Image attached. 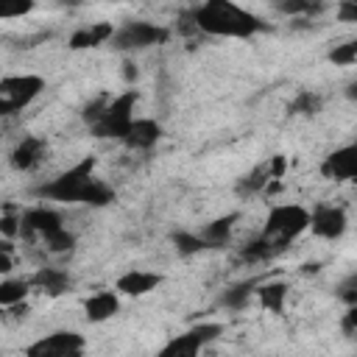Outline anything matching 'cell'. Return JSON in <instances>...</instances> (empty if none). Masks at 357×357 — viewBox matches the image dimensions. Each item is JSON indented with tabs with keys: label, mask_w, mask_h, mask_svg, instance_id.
Here are the masks:
<instances>
[{
	"label": "cell",
	"mask_w": 357,
	"mask_h": 357,
	"mask_svg": "<svg viewBox=\"0 0 357 357\" xmlns=\"http://www.w3.org/2000/svg\"><path fill=\"white\" fill-rule=\"evenodd\" d=\"M42 89H45V78L33 73L0 78V114L22 112L33 98H39Z\"/></svg>",
	"instance_id": "5"
},
{
	"label": "cell",
	"mask_w": 357,
	"mask_h": 357,
	"mask_svg": "<svg viewBox=\"0 0 357 357\" xmlns=\"http://www.w3.org/2000/svg\"><path fill=\"white\" fill-rule=\"evenodd\" d=\"M117 310H120V298H117V293H112V290H100V293L89 296L86 304H84L86 321H92V324H100V321L112 318Z\"/></svg>",
	"instance_id": "17"
},
{
	"label": "cell",
	"mask_w": 357,
	"mask_h": 357,
	"mask_svg": "<svg viewBox=\"0 0 357 357\" xmlns=\"http://www.w3.org/2000/svg\"><path fill=\"white\" fill-rule=\"evenodd\" d=\"M346 98L357 103V81H351V84H346Z\"/></svg>",
	"instance_id": "37"
},
{
	"label": "cell",
	"mask_w": 357,
	"mask_h": 357,
	"mask_svg": "<svg viewBox=\"0 0 357 357\" xmlns=\"http://www.w3.org/2000/svg\"><path fill=\"white\" fill-rule=\"evenodd\" d=\"M159 137H162V126L156 120H151V117H134V123H131L128 134L123 137V142L128 148H134V151H148V148H153L159 142Z\"/></svg>",
	"instance_id": "12"
},
{
	"label": "cell",
	"mask_w": 357,
	"mask_h": 357,
	"mask_svg": "<svg viewBox=\"0 0 357 357\" xmlns=\"http://www.w3.org/2000/svg\"><path fill=\"white\" fill-rule=\"evenodd\" d=\"M329 61L337 64V67H349V64H357V39H349L343 45H335L329 50Z\"/></svg>",
	"instance_id": "26"
},
{
	"label": "cell",
	"mask_w": 357,
	"mask_h": 357,
	"mask_svg": "<svg viewBox=\"0 0 357 357\" xmlns=\"http://www.w3.org/2000/svg\"><path fill=\"white\" fill-rule=\"evenodd\" d=\"M123 67H126V70H123V73H126V81H134V78H137V64H131V61H126Z\"/></svg>",
	"instance_id": "36"
},
{
	"label": "cell",
	"mask_w": 357,
	"mask_h": 357,
	"mask_svg": "<svg viewBox=\"0 0 357 357\" xmlns=\"http://www.w3.org/2000/svg\"><path fill=\"white\" fill-rule=\"evenodd\" d=\"M167 36H170L167 28L153 25V22L134 20V22H126L123 28L114 31V36H112V47H117V50H142V47L167 42Z\"/></svg>",
	"instance_id": "6"
},
{
	"label": "cell",
	"mask_w": 357,
	"mask_h": 357,
	"mask_svg": "<svg viewBox=\"0 0 357 357\" xmlns=\"http://www.w3.org/2000/svg\"><path fill=\"white\" fill-rule=\"evenodd\" d=\"M84 346L86 343L78 332L61 329V332H50L45 337H39L36 343H31L25 349V354L28 357H75V354L84 351Z\"/></svg>",
	"instance_id": "8"
},
{
	"label": "cell",
	"mask_w": 357,
	"mask_h": 357,
	"mask_svg": "<svg viewBox=\"0 0 357 357\" xmlns=\"http://www.w3.org/2000/svg\"><path fill=\"white\" fill-rule=\"evenodd\" d=\"M257 298L268 312L282 315L284 312V301H287V284L284 282H265V284L257 287Z\"/></svg>",
	"instance_id": "19"
},
{
	"label": "cell",
	"mask_w": 357,
	"mask_h": 357,
	"mask_svg": "<svg viewBox=\"0 0 357 357\" xmlns=\"http://www.w3.org/2000/svg\"><path fill=\"white\" fill-rule=\"evenodd\" d=\"M64 3H73V6H75V3H78V0H64Z\"/></svg>",
	"instance_id": "39"
},
{
	"label": "cell",
	"mask_w": 357,
	"mask_h": 357,
	"mask_svg": "<svg viewBox=\"0 0 357 357\" xmlns=\"http://www.w3.org/2000/svg\"><path fill=\"white\" fill-rule=\"evenodd\" d=\"M45 245H47L50 251H70V248L75 245V234H73V231H67V229L61 226L59 231H53V234H47V237H45Z\"/></svg>",
	"instance_id": "28"
},
{
	"label": "cell",
	"mask_w": 357,
	"mask_h": 357,
	"mask_svg": "<svg viewBox=\"0 0 357 357\" xmlns=\"http://www.w3.org/2000/svg\"><path fill=\"white\" fill-rule=\"evenodd\" d=\"M17 223H20V220H17V218H14V215L6 209V215L0 218V231H3L6 237H14L17 231H22V226H17Z\"/></svg>",
	"instance_id": "34"
},
{
	"label": "cell",
	"mask_w": 357,
	"mask_h": 357,
	"mask_svg": "<svg viewBox=\"0 0 357 357\" xmlns=\"http://www.w3.org/2000/svg\"><path fill=\"white\" fill-rule=\"evenodd\" d=\"M310 218H312V212H307L298 204H276L268 212L262 234L268 240H273L279 248H284L290 240H296L301 231L310 229Z\"/></svg>",
	"instance_id": "3"
},
{
	"label": "cell",
	"mask_w": 357,
	"mask_h": 357,
	"mask_svg": "<svg viewBox=\"0 0 357 357\" xmlns=\"http://www.w3.org/2000/svg\"><path fill=\"white\" fill-rule=\"evenodd\" d=\"M70 284H73V279L61 268H39L31 276V287H36V290H42L47 296H61V293L70 290Z\"/></svg>",
	"instance_id": "16"
},
{
	"label": "cell",
	"mask_w": 357,
	"mask_h": 357,
	"mask_svg": "<svg viewBox=\"0 0 357 357\" xmlns=\"http://www.w3.org/2000/svg\"><path fill=\"white\" fill-rule=\"evenodd\" d=\"M234 220H237V215H226V218H218V220L206 223V229H204L201 234H204V240L209 243V248H220V245L229 243Z\"/></svg>",
	"instance_id": "20"
},
{
	"label": "cell",
	"mask_w": 357,
	"mask_h": 357,
	"mask_svg": "<svg viewBox=\"0 0 357 357\" xmlns=\"http://www.w3.org/2000/svg\"><path fill=\"white\" fill-rule=\"evenodd\" d=\"M257 293V282H237V284H231V287H226L223 290V296H220V304L223 307H229V310H243L248 301H251V296Z\"/></svg>",
	"instance_id": "21"
},
{
	"label": "cell",
	"mask_w": 357,
	"mask_h": 357,
	"mask_svg": "<svg viewBox=\"0 0 357 357\" xmlns=\"http://www.w3.org/2000/svg\"><path fill=\"white\" fill-rule=\"evenodd\" d=\"M268 167H271V176H273V178H282V173H284L287 162H284V156H273V159L268 162Z\"/></svg>",
	"instance_id": "35"
},
{
	"label": "cell",
	"mask_w": 357,
	"mask_h": 357,
	"mask_svg": "<svg viewBox=\"0 0 357 357\" xmlns=\"http://www.w3.org/2000/svg\"><path fill=\"white\" fill-rule=\"evenodd\" d=\"M162 284V273H153V271H128L117 279V290L126 293V296H145L151 290H156Z\"/></svg>",
	"instance_id": "13"
},
{
	"label": "cell",
	"mask_w": 357,
	"mask_h": 357,
	"mask_svg": "<svg viewBox=\"0 0 357 357\" xmlns=\"http://www.w3.org/2000/svg\"><path fill=\"white\" fill-rule=\"evenodd\" d=\"M220 332H223L220 324H195V326H190L187 332L176 335L170 343H165L159 354H162V357H195V354H198L206 343H212Z\"/></svg>",
	"instance_id": "7"
},
{
	"label": "cell",
	"mask_w": 357,
	"mask_h": 357,
	"mask_svg": "<svg viewBox=\"0 0 357 357\" xmlns=\"http://www.w3.org/2000/svg\"><path fill=\"white\" fill-rule=\"evenodd\" d=\"M134 103H137V92H134V89H128V92L112 98V100L106 103L103 114L89 126L92 134L100 137V139H106V137L123 139V137L128 134L131 123H134Z\"/></svg>",
	"instance_id": "4"
},
{
	"label": "cell",
	"mask_w": 357,
	"mask_h": 357,
	"mask_svg": "<svg viewBox=\"0 0 357 357\" xmlns=\"http://www.w3.org/2000/svg\"><path fill=\"white\" fill-rule=\"evenodd\" d=\"M321 173L335 181H357V142L332 151L321 162Z\"/></svg>",
	"instance_id": "9"
},
{
	"label": "cell",
	"mask_w": 357,
	"mask_h": 357,
	"mask_svg": "<svg viewBox=\"0 0 357 357\" xmlns=\"http://www.w3.org/2000/svg\"><path fill=\"white\" fill-rule=\"evenodd\" d=\"M318 268H321V265H318V262H307V265H304V273H315V271H318Z\"/></svg>",
	"instance_id": "38"
},
{
	"label": "cell",
	"mask_w": 357,
	"mask_h": 357,
	"mask_svg": "<svg viewBox=\"0 0 357 357\" xmlns=\"http://www.w3.org/2000/svg\"><path fill=\"white\" fill-rule=\"evenodd\" d=\"M173 245L184 257H192V254H201L204 248H209L204 234H192V231H173Z\"/></svg>",
	"instance_id": "25"
},
{
	"label": "cell",
	"mask_w": 357,
	"mask_h": 357,
	"mask_svg": "<svg viewBox=\"0 0 357 357\" xmlns=\"http://www.w3.org/2000/svg\"><path fill=\"white\" fill-rule=\"evenodd\" d=\"M114 25L112 22H95L89 28H78L73 36H70V47L73 50H86V47H98V45H106L112 42L114 36Z\"/></svg>",
	"instance_id": "15"
},
{
	"label": "cell",
	"mask_w": 357,
	"mask_h": 357,
	"mask_svg": "<svg viewBox=\"0 0 357 357\" xmlns=\"http://www.w3.org/2000/svg\"><path fill=\"white\" fill-rule=\"evenodd\" d=\"M45 151H47L45 139H39V137H22L17 142V148L11 151V165L17 170H31V167H36L42 162Z\"/></svg>",
	"instance_id": "14"
},
{
	"label": "cell",
	"mask_w": 357,
	"mask_h": 357,
	"mask_svg": "<svg viewBox=\"0 0 357 357\" xmlns=\"http://www.w3.org/2000/svg\"><path fill=\"white\" fill-rule=\"evenodd\" d=\"M276 251H282L273 240H268L265 234H259V237H254L251 243H245V248L240 251V259H245V262H265V259H271Z\"/></svg>",
	"instance_id": "22"
},
{
	"label": "cell",
	"mask_w": 357,
	"mask_h": 357,
	"mask_svg": "<svg viewBox=\"0 0 357 357\" xmlns=\"http://www.w3.org/2000/svg\"><path fill=\"white\" fill-rule=\"evenodd\" d=\"M340 329H343L346 335H354V332H357V304H349V310H346L343 318H340Z\"/></svg>",
	"instance_id": "33"
},
{
	"label": "cell",
	"mask_w": 357,
	"mask_h": 357,
	"mask_svg": "<svg viewBox=\"0 0 357 357\" xmlns=\"http://www.w3.org/2000/svg\"><path fill=\"white\" fill-rule=\"evenodd\" d=\"M282 14H312L321 8V0H273Z\"/></svg>",
	"instance_id": "27"
},
{
	"label": "cell",
	"mask_w": 357,
	"mask_h": 357,
	"mask_svg": "<svg viewBox=\"0 0 357 357\" xmlns=\"http://www.w3.org/2000/svg\"><path fill=\"white\" fill-rule=\"evenodd\" d=\"M192 22L201 33L229 36V39H248L265 28L259 17H254L251 11L240 8L231 0H204L192 11Z\"/></svg>",
	"instance_id": "2"
},
{
	"label": "cell",
	"mask_w": 357,
	"mask_h": 357,
	"mask_svg": "<svg viewBox=\"0 0 357 357\" xmlns=\"http://www.w3.org/2000/svg\"><path fill=\"white\" fill-rule=\"evenodd\" d=\"M346 226H349L346 212H343L340 206H329V204H326V206H318V209L312 212V218H310L312 234H315V237H324V240H337V237H343Z\"/></svg>",
	"instance_id": "10"
},
{
	"label": "cell",
	"mask_w": 357,
	"mask_h": 357,
	"mask_svg": "<svg viewBox=\"0 0 357 357\" xmlns=\"http://www.w3.org/2000/svg\"><path fill=\"white\" fill-rule=\"evenodd\" d=\"M95 170V159L86 156L81 159L75 167H70L67 173L56 176L53 181L36 187L39 198H50V201H61V204H89V206H106L114 201V190L106 187L103 181L92 178Z\"/></svg>",
	"instance_id": "1"
},
{
	"label": "cell",
	"mask_w": 357,
	"mask_h": 357,
	"mask_svg": "<svg viewBox=\"0 0 357 357\" xmlns=\"http://www.w3.org/2000/svg\"><path fill=\"white\" fill-rule=\"evenodd\" d=\"M33 11V0H0V17L11 20V17H22Z\"/></svg>",
	"instance_id": "29"
},
{
	"label": "cell",
	"mask_w": 357,
	"mask_h": 357,
	"mask_svg": "<svg viewBox=\"0 0 357 357\" xmlns=\"http://www.w3.org/2000/svg\"><path fill=\"white\" fill-rule=\"evenodd\" d=\"M106 103H109L106 98H98V100H92V103H86V109H84V120H86V123L92 126V123H95V120H98V117L103 114V109H106Z\"/></svg>",
	"instance_id": "32"
},
{
	"label": "cell",
	"mask_w": 357,
	"mask_h": 357,
	"mask_svg": "<svg viewBox=\"0 0 357 357\" xmlns=\"http://www.w3.org/2000/svg\"><path fill=\"white\" fill-rule=\"evenodd\" d=\"M337 20L340 22H357V0H340Z\"/></svg>",
	"instance_id": "31"
},
{
	"label": "cell",
	"mask_w": 357,
	"mask_h": 357,
	"mask_svg": "<svg viewBox=\"0 0 357 357\" xmlns=\"http://www.w3.org/2000/svg\"><path fill=\"white\" fill-rule=\"evenodd\" d=\"M20 226H22L25 234H39L45 240L47 234L61 229V215L47 209V206H33V209H25L20 215Z\"/></svg>",
	"instance_id": "11"
},
{
	"label": "cell",
	"mask_w": 357,
	"mask_h": 357,
	"mask_svg": "<svg viewBox=\"0 0 357 357\" xmlns=\"http://www.w3.org/2000/svg\"><path fill=\"white\" fill-rule=\"evenodd\" d=\"M28 287H31V279H3L0 282V304L6 310L14 304H22Z\"/></svg>",
	"instance_id": "24"
},
{
	"label": "cell",
	"mask_w": 357,
	"mask_h": 357,
	"mask_svg": "<svg viewBox=\"0 0 357 357\" xmlns=\"http://www.w3.org/2000/svg\"><path fill=\"white\" fill-rule=\"evenodd\" d=\"M273 181V176H271V167H268V162H262V165H257L248 176H243L240 181H237V195L240 198H251V195H257V192H265V187Z\"/></svg>",
	"instance_id": "18"
},
{
	"label": "cell",
	"mask_w": 357,
	"mask_h": 357,
	"mask_svg": "<svg viewBox=\"0 0 357 357\" xmlns=\"http://www.w3.org/2000/svg\"><path fill=\"white\" fill-rule=\"evenodd\" d=\"M337 296H340L346 304H357V271L349 273V276L337 284Z\"/></svg>",
	"instance_id": "30"
},
{
	"label": "cell",
	"mask_w": 357,
	"mask_h": 357,
	"mask_svg": "<svg viewBox=\"0 0 357 357\" xmlns=\"http://www.w3.org/2000/svg\"><path fill=\"white\" fill-rule=\"evenodd\" d=\"M321 106H324V98H321L318 92H312V89H304V92H298V95L290 100L287 112H290V114L312 117V114H318V112H321Z\"/></svg>",
	"instance_id": "23"
}]
</instances>
